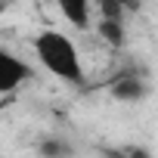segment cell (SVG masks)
Here are the masks:
<instances>
[{
    "label": "cell",
    "instance_id": "obj_7",
    "mask_svg": "<svg viewBox=\"0 0 158 158\" xmlns=\"http://www.w3.org/2000/svg\"><path fill=\"white\" fill-rule=\"evenodd\" d=\"M118 3L124 6V13L130 16V13H139V6H143V0H118Z\"/></svg>",
    "mask_w": 158,
    "mask_h": 158
},
{
    "label": "cell",
    "instance_id": "obj_1",
    "mask_svg": "<svg viewBox=\"0 0 158 158\" xmlns=\"http://www.w3.org/2000/svg\"><path fill=\"white\" fill-rule=\"evenodd\" d=\"M34 47V59L65 84H84V62H81V53H77V44L65 34V31H56V28H44L40 34H34L31 40Z\"/></svg>",
    "mask_w": 158,
    "mask_h": 158
},
{
    "label": "cell",
    "instance_id": "obj_5",
    "mask_svg": "<svg viewBox=\"0 0 158 158\" xmlns=\"http://www.w3.org/2000/svg\"><path fill=\"white\" fill-rule=\"evenodd\" d=\"M96 34H99L109 47H124V40H127L124 22H106V19H96Z\"/></svg>",
    "mask_w": 158,
    "mask_h": 158
},
{
    "label": "cell",
    "instance_id": "obj_2",
    "mask_svg": "<svg viewBox=\"0 0 158 158\" xmlns=\"http://www.w3.org/2000/svg\"><path fill=\"white\" fill-rule=\"evenodd\" d=\"M28 77H31V68H28L25 59H19L10 50L0 53V93H3V96H13Z\"/></svg>",
    "mask_w": 158,
    "mask_h": 158
},
{
    "label": "cell",
    "instance_id": "obj_4",
    "mask_svg": "<svg viewBox=\"0 0 158 158\" xmlns=\"http://www.w3.org/2000/svg\"><path fill=\"white\" fill-rule=\"evenodd\" d=\"M112 96L118 102H136V99L146 96V84L139 81L136 74H121L118 81L112 84Z\"/></svg>",
    "mask_w": 158,
    "mask_h": 158
},
{
    "label": "cell",
    "instance_id": "obj_3",
    "mask_svg": "<svg viewBox=\"0 0 158 158\" xmlns=\"http://www.w3.org/2000/svg\"><path fill=\"white\" fill-rule=\"evenodd\" d=\"M56 6L74 31H90L93 28V0H56Z\"/></svg>",
    "mask_w": 158,
    "mask_h": 158
},
{
    "label": "cell",
    "instance_id": "obj_6",
    "mask_svg": "<svg viewBox=\"0 0 158 158\" xmlns=\"http://www.w3.org/2000/svg\"><path fill=\"white\" fill-rule=\"evenodd\" d=\"M96 3H99V19H106V22H124L127 19V13L118 0H96Z\"/></svg>",
    "mask_w": 158,
    "mask_h": 158
}]
</instances>
